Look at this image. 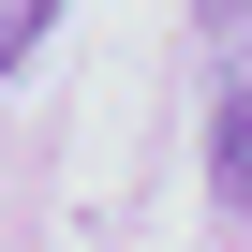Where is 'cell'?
<instances>
[{
  "label": "cell",
  "instance_id": "6da1fadb",
  "mask_svg": "<svg viewBox=\"0 0 252 252\" xmlns=\"http://www.w3.org/2000/svg\"><path fill=\"white\" fill-rule=\"evenodd\" d=\"M222 193H252V74L222 89Z\"/></svg>",
  "mask_w": 252,
  "mask_h": 252
},
{
  "label": "cell",
  "instance_id": "7a4b0ae2",
  "mask_svg": "<svg viewBox=\"0 0 252 252\" xmlns=\"http://www.w3.org/2000/svg\"><path fill=\"white\" fill-rule=\"evenodd\" d=\"M45 15H60V0H0V74H30V45H45Z\"/></svg>",
  "mask_w": 252,
  "mask_h": 252
},
{
  "label": "cell",
  "instance_id": "3957f363",
  "mask_svg": "<svg viewBox=\"0 0 252 252\" xmlns=\"http://www.w3.org/2000/svg\"><path fill=\"white\" fill-rule=\"evenodd\" d=\"M193 15H208V30H222V45H252V0H193Z\"/></svg>",
  "mask_w": 252,
  "mask_h": 252
}]
</instances>
